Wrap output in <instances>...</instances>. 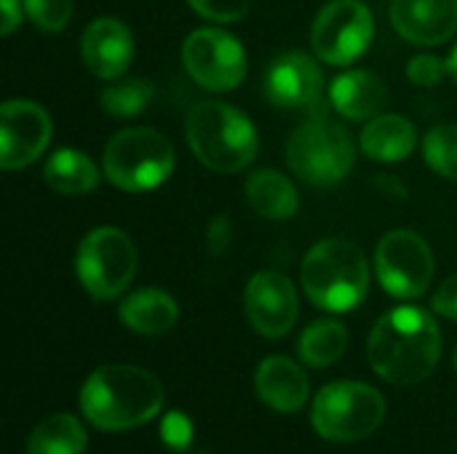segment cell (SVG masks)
I'll use <instances>...</instances> for the list:
<instances>
[{"label": "cell", "instance_id": "cell-1", "mask_svg": "<svg viewBox=\"0 0 457 454\" xmlns=\"http://www.w3.org/2000/svg\"><path fill=\"white\" fill-rule=\"evenodd\" d=\"M439 356V324L415 305H402L380 316L367 343L370 367L391 385H418L428 380Z\"/></svg>", "mask_w": 457, "mask_h": 454}, {"label": "cell", "instance_id": "cell-2", "mask_svg": "<svg viewBox=\"0 0 457 454\" xmlns=\"http://www.w3.org/2000/svg\"><path fill=\"white\" fill-rule=\"evenodd\" d=\"M166 393L161 380L134 364H107L80 388V412L99 431H131L155 420Z\"/></svg>", "mask_w": 457, "mask_h": 454}, {"label": "cell", "instance_id": "cell-3", "mask_svg": "<svg viewBox=\"0 0 457 454\" xmlns=\"http://www.w3.org/2000/svg\"><path fill=\"white\" fill-rule=\"evenodd\" d=\"M185 139L193 155L212 171H244L257 155L254 123L228 102H198L185 118Z\"/></svg>", "mask_w": 457, "mask_h": 454}, {"label": "cell", "instance_id": "cell-4", "mask_svg": "<svg viewBox=\"0 0 457 454\" xmlns=\"http://www.w3.org/2000/svg\"><path fill=\"white\" fill-rule=\"evenodd\" d=\"M300 281L305 297L329 313L353 310L370 289V265L361 252L348 238L319 241L303 260Z\"/></svg>", "mask_w": 457, "mask_h": 454}, {"label": "cell", "instance_id": "cell-5", "mask_svg": "<svg viewBox=\"0 0 457 454\" xmlns=\"http://www.w3.org/2000/svg\"><path fill=\"white\" fill-rule=\"evenodd\" d=\"M287 163L303 182L313 187H332L351 174L356 147L351 134L319 110L308 112V118L292 131L287 142Z\"/></svg>", "mask_w": 457, "mask_h": 454}, {"label": "cell", "instance_id": "cell-6", "mask_svg": "<svg viewBox=\"0 0 457 454\" xmlns=\"http://www.w3.org/2000/svg\"><path fill=\"white\" fill-rule=\"evenodd\" d=\"M386 420V399L378 388L356 380L324 385L311 409L313 431L335 444H351L372 436Z\"/></svg>", "mask_w": 457, "mask_h": 454}, {"label": "cell", "instance_id": "cell-7", "mask_svg": "<svg viewBox=\"0 0 457 454\" xmlns=\"http://www.w3.org/2000/svg\"><path fill=\"white\" fill-rule=\"evenodd\" d=\"M174 169V147L155 128H123L107 144L102 155L104 177L126 190L145 193L166 182Z\"/></svg>", "mask_w": 457, "mask_h": 454}, {"label": "cell", "instance_id": "cell-8", "mask_svg": "<svg viewBox=\"0 0 457 454\" xmlns=\"http://www.w3.org/2000/svg\"><path fill=\"white\" fill-rule=\"evenodd\" d=\"M75 273L94 300H115L134 281L137 249L123 230L96 227L78 246Z\"/></svg>", "mask_w": 457, "mask_h": 454}, {"label": "cell", "instance_id": "cell-9", "mask_svg": "<svg viewBox=\"0 0 457 454\" xmlns=\"http://www.w3.org/2000/svg\"><path fill=\"white\" fill-rule=\"evenodd\" d=\"M372 35L375 19L361 0H329L313 19L311 43L321 62L348 67L367 54Z\"/></svg>", "mask_w": 457, "mask_h": 454}, {"label": "cell", "instance_id": "cell-10", "mask_svg": "<svg viewBox=\"0 0 457 454\" xmlns=\"http://www.w3.org/2000/svg\"><path fill=\"white\" fill-rule=\"evenodd\" d=\"M380 286L396 300H418L434 278V252L415 230H391L375 252Z\"/></svg>", "mask_w": 457, "mask_h": 454}, {"label": "cell", "instance_id": "cell-11", "mask_svg": "<svg viewBox=\"0 0 457 454\" xmlns=\"http://www.w3.org/2000/svg\"><path fill=\"white\" fill-rule=\"evenodd\" d=\"M182 64L206 91H233L246 78V51L241 40L217 27H201L185 37Z\"/></svg>", "mask_w": 457, "mask_h": 454}, {"label": "cell", "instance_id": "cell-12", "mask_svg": "<svg viewBox=\"0 0 457 454\" xmlns=\"http://www.w3.org/2000/svg\"><path fill=\"white\" fill-rule=\"evenodd\" d=\"M262 88L268 102L281 110H324V72L305 51H287L276 56L265 70Z\"/></svg>", "mask_w": 457, "mask_h": 454}, {"label": "cell", "instance_id": "cell-13", "mask_svg": "<svg viewBox=\"0 0 457 454\" xmlns=\"http://www.w3.org/2000/svg\"><path fill=\"white\" fill-rule=\"evenodd\" d=\"M51 142V118L46 107L11 99L0 107V166L5 171L35 163Z\"/></svg>", "mask_w": 457, "mask_h": 454}, {"label": "cell", "instance_id": "cell-14", "mask_svg": "<svg viewBox=\"0 0 457 454\" xmlns=\"http://www.w3.org/2000/svg\"><path fill=\"white\" fill-rule=\"evenodd\" d=\"M244 308L257 334L278 340L289 334L297 321V289L284 273L260 270L246 284Z\"/></svg>", "mask_w": 457, "mask_h": 454}, {"label": "cell", "instance_id": "cell-15", "mask_svg": "<svg viewBox=\"0 0 457 454\" xmlns=\"http://www.w3.org/2000/svg\"><path fill=\"white\" fill-rule=\"evenodd\" d=\"M80 56L91 75L102 80L123 78L134 56V37L120 19L99 16L83 29Z\"/></svg>", "mask_w": 457, "mask_h": 454}, {"label": "cell", "instance_id": "cell-16", "mask_svg": "<svg viewBox=\"0 0 457 454\" xmlns=\"http://www.w3.org/2000/svg\"><path fill=\"white\" fill-rule=\"evenodd\" d=\"M391 24L415 45H439L457 32V0H391Z\"/></svg>", "mask_w": 457, "mask_h": 454}, {"label": "cell", "instance_id": "cell-17", "mask_svg": "<svg viewBox=\"0 0 457 454\" xmlns=\"http://www.w3.org/2000/svg\"><path fill=\"white\" fill-rule=\"evenodd\" d=\"M254 391L273 412L295 415L305 407L311 383L297 361L287 356H268L254 372Z\"/></svg>", "mask_w": 457, "mask_h": 454}, {"label": "cell", "instance_id": "cell-18", "mask_svg": "<svg viewBox=\"0 0 457 454\" xmlns=\"http://www.w3.org/2000/svg\"><path fill=\"white\" fill-rule=\"evenodd\" d=\"M332 107L348 120H372L388 102L386 83L370 70H345L329 88Z\"/></svg>", "mask_w": 457, "mask_h": 454}, {"label": "cell", "instance_id": "cell-19", "mask_svg": "<svg viewBox=\"0 0 457 454\" xmlns=\"http://www.w3.org/2000/svg\"><path fill=\"white\" fill-rule=\"evenodd\" d=\"M359 142L367 158L380 163H399L412 155L418 144V131L404 115L380 112L364 126Z\"/></svg>", "mask_w": 457, "mask_h": 454}, {"label": "cell", "instance_id": "cell-20", "mask_svg": "<svg viewBox=\"0 0 457 454\" xmlns=\"http://www.w3.org/2000/svg\"><path fill=\"white\" fill-rule=\"evenodd\" d=\"M118 316L126 329L153 337L169 332L177 324L179 308L174 297L166 294L163 289H139L120 302Z\"/></svg>", "mask_w": 457, "mask_h": 454}, {"label": "cell", "instance_id": "cell-21", "mask_svg": "<svg viewBox=\"0 0 457 454\" xmlns=\"http://www.w3.org/2000/svg\"><path fill=\"white\" fill-rule=\"evenodd\" d=\"M246 201L260 217L270 222L292 219L300 206L292 179L273 169H260L246 179Z\"/></svg>", "mask_w": 457, "mask_h": 454}, {"label": "cell", "instance_id": "cell-22", "mask_svg": "<svg viewBox=\"0 0 457 454\" xmlns=\"http://www.w3.org/2000/svg\"><path fill=\"white\" fill-rule=\"evenodd\" d=\"M43 179L59 195H86L99 185V171L86 153L62 147L46 161Z\"/></svg>", "mask_w": 457, "mask_h": 454}, {"label": "cell", "instance_id": "cell-23", "mask_svg": "<svg viewBox=\"0 0 457 454\" xmlns=\"http://www.w3.org/2000/svg\"><path fill=\"white\" fill-rule=\"evenodd\" d=\"M88 444L86 428L78 417L56 412L43 417L29 439H27V454H83Z\"/></svg>", "mask_w": 457, "mask_h": 454}, {"label": "cell", "instance_id": "cell-24", "mask_svg": "<svg viewBox=\"0 0 457 454\" xmlns=\"http://www.w3.org/2000/svg\"><path fill=\"white\" fill-rule=\"evenodd\" d=\"M345 348H348V329L335 318L313 321L311 326H305V332L297 340L300 361L313 369H327L337 364Z\"/></svg>", "mask_w": 457, "mask_h": 454}, {"label": "cell", "instance_id": "cell-25", "mask_svg": "<svg viewBox=\"0 0 457 454\" xmlns=\"http://www.w3.org/2000/svg\"><path fill=\"white\" fill-rule=\"evenodd\" d=\"M153 99V86L145 78H115L102 94L99 104L112 118H137Z\"/></svg>", "mask_w": 457, "mask_h": 454}, {"label": "cell", "instance_id": "cell-26", "mask_svg": "<svg viewBox=\"0 0 457 454\" xmlns=\"http://www.w3.org/2000/svg\"><path fill=\"white\" fill-rule=\"evenodd\" d=\"M423 161L445 179H457V126H434L423 139Z\"/></svg>", "mask_w": 457, "mask_h": 454}, {"label": "cell", "instance_id": "cell-27", "mask_svg": "<svg viewBox=\"0 0 457 454\" xmlns=\"http://www.w3.org/2000/svg\"><path fill=\"white\" fill-rule=\"evenodd\" d=\"M27 16L43 32H59L72 19V0H24Z\"/></svg>", "mask_w": 457, "mask_h": 454}, {"label": "cell", "instance_id": "cell-28", "mask_svg": "<svg viewBox=\"0 0 457 454\" xmlns=\"http://www.w3.org/2000/svg\"><path fill=\"white\" fill-rule=\"evenodd\" d=\"M445 75H450L447 59H439L436 54H418L407 64V78L415 86H423V88L439 86L445 80Z\"/></svg>", "mask_w": 457, "mask_h": 454}, {"label": "cell", "instance_id": "cell-29", "mask_svg": "<svg viewBox=\"0 0 457 454\" xmlns=\"http://www.w3.org/2000/svg\"><path fill=\"white\" fill-rule=\"evenodd\" d=\"M187 5L209 21H238L249 13L252 0H187Z\"/></svg>", "mask_w": 457, "mask_h": 454}, {"label": "cell", "instance_id": "cell-30", "mask_svg": "<svg viewBox=\"0 0 457 454\" xmlns=\"http://www.w3.org/2000/svg\"><path fill=\"white\" fill-rule=\"evenodd\" d=\"M161 439L169 450H187L193 439V423L187 420L185 412H169L161 423Z\"/></svg>", "mask_w": 457, "mask_h": 454}, {"label": "cell", "instance_id": "cell-31", "mask_svg": "<svg viewBox=\"0 0 457 454\" xmlns=\"http://www.w3.org/2000/svg\"><path fill=\"white\" fill-rule=\"evenodd\" d=\"M434 310L450 321H457V273L450 276L447 281H442V286L434 294Z\"/></svg>", "mask_w": 457, "mask_h": 454}, {"label": "cell", "instance_id": "cell-32", "mask_svg": "<svg viewBox=\"0 0 457 454\" xmlns=\"http://www.w3.org/2000/svg\"><path fill=\"white\" fill-rule=\"evenodd\" d=\"M230 235H233V225L225 214L214 217L209 222V230H206V246L212 254H222L228 246H230Z\"/></svg>", "mask_w": 457, "mask_h": 454}, {"label": "cell", "instance_id": "cell-33", "mask_svg": "<svg viewBox=\"0 0 457 454\" xmlns=\"http://www.w3.org/2000/svg\"><path fill=\"white\" fill-rule=\"evenodd\" d=\"M0 11H3L0 32L3 35H11L21 24V3L19 0H0Z\"/></svg>", "mask_w": 457, "mask_h": 454}, {"label": "cell", "instance_id": "cell-34", "mask_svg": "<svg viewBox=\"0 0 457 454\" xmlns=\"http://www.w3.org/2000/svg\"><path fill=\"white\" fill-rule=\"evenodd\" d=\"M447 67H450V78L457 83V45L453 48V54H450V59H447Z\"/></svg>", "mask_w": 457, "mask_h": 454}, {"label": "cell", "instance_id": "cell-35", "mask_svg": "<svg viewBox=\"0 0 457 454\" xmlns=\"http://www.w3.org/2000/svg\"><path fill=\"white\" fill-rule=\"evenodd\" d=\"M455 369H457V351H455Z\"/></svg>", "mask_w": 457, "mask_h": 454}]
</instances>
